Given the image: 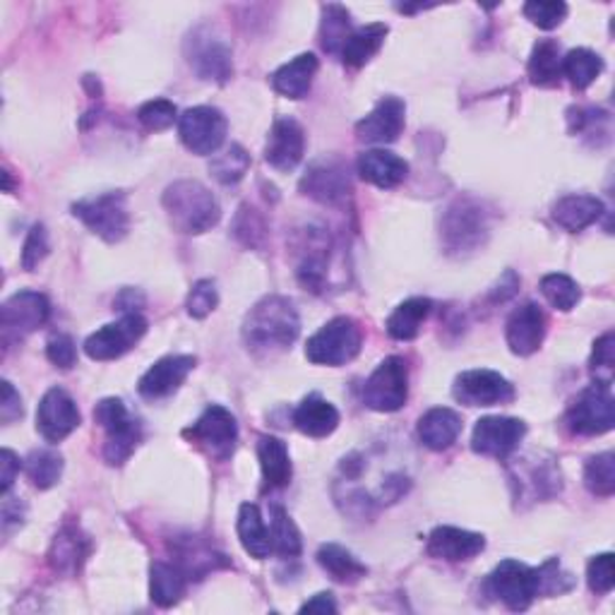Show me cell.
<instances>
[{
    "label": "cell",
    "mask_w": 615,
    "mask_h": 615,
    "mask_svg": "<svg viewBox=\"0 0 615 615\" xmlns=\"http://www.w3.org/2000/svg\"><path fill=\"white\" fill-rule=\"evenodd\" d=\"M20 467H22V462L15 452L8 447L0 452V491H3V496L10 493V488H12V483H15L18 474H20Z\"/></svg>",
    "instance_id": "obj_53"
},
{
    "label": "cell",
    "mask_w": 615,
    "mask_h": 615,
    "mask_svg": "<svg viewBox=\"0 0 615 615\" xmlns=\"http://www.w3.org/2000/svg\"><path fill=\"white\" fill-rule=\"evenodd\" d=\"M226 128H229V123H226V116L215 106L187 109L179 118L181 143L200 157L217 152L226 140Z\"/></svg>",
    "instance_id": "obj_12"
},
{
    "label": "cell",
    "mask_w": 615,
    "mask_h": 615,
    "mask_svg": "<svg viewBox=\"0 0 615 615\" xmlns=\"http://www.w3.org/2000/svg\"><path fill=\"white\" fill-rule=\"evenodd\" d=\"M294 425L308 437H328L337 431L339 411L320 395H308L294 411Z\"/></svg>",
    "instance_id": "obj_30"
},
{
    "label": "cell",
    "mask_w": 615,
    "mask_h": 615,
    "mask_svg": "<svg viewBox=\"0 0 615 615\" xmlns=\"http://www.w3.org/2000/svg\"><path fill=\"white\" fill-rule=\"evenodd\" d=\"M433 310V300L431 298H409L405 304H399L395 308V312L390 318H387V334L397 342H411V339H417L421 332V324L425 322V318L431 316Z\"/></svg>",
    "instance_id": "obj_34"
},
{
    "label": "cell",
    "mask_w": 615,
    "mask_h": 615,
    "mask_svg": "<svg viewBox=\"0 0 615 615\" xmlns=\"http://www.w3.org/2000/svg\"><path fill=\"white\" fill-rule=\"evenodd\" d=\"M80 421L78 405L62 387H52L42 397L39 409H36V431L48 443L66 441L72 431H78Z\"/></svg>",
    "instance_id": "obj_17"
},
{
    "label": "cell",
    "mask_w": 615,
    "mask_h": 615,
    "mask_svg": "<svg viewBox=\"0 0 615 615\" xmlns=\"http://www.w3.org/2000/svg\"><path fill=\"white\" fill-rule=\"evenodd\" d=\"M318 58L312 54H300L294 60L284 62L280 70L272 72L274 92L286 99H304L310 90L312 78L318 75Z\"/></svg>",
    "instance_id": "obj_28"
},
{
    "label": "cell",
    "mask_w": 615,
    "mask_h": 615,
    "mask_svg": "<svg viewBox=\"0 0 615 615\" xmlns=\"http://www.w3.org/2000/svg\"><path fill=\"white\" fill-rule=\"evenodd\" d=\"M191 577L185 574L179 562H164L157 560L152 562V570H149V594L152 601L161 608H171L181 601L185 594V584Z\"/></svg>",
    "instance_id": "obj_31"
},
{
    "label": "cell",
    "mask_w": 615,
    "mask_h": 615,
    "mask_svg": "<svg viewBox=\"0 0 615 615\" xmlns=\"http://www.w3.org/2000/svg\"><path fill=\"white\" fill-rule=\"evenodd\" d=\"M409 397V368L399 356L385 358L363 385V405L373 411L392 413L407 405Z\"/></svg>",
    "instance_id": "obj_8"
},
{
    "label": "cell",
    "mask_w": 615,
    "mask_h": 615,
    "mask_svg": "<svg viewBox=\"0 0 615 615\" xmlns=\"http://www.w3.org/2000/svg\"><path fill=\"white\" fill-rule=\"evenodd\" d=\"M452 395L464 407H498L514 399V387L505 375L488 368H474L457 375Z\"/></svg>",
    "instance_id": "obj_14"
},
{
    "label": "cell",
    "mask_w": 615,
    "mask_h": 615,
    "mask_svg": "<svg viewBox=\"0 0 615 615\" xmlns=\"http://www.w3.org/2000/svg\"><path fill=\"white\" fill-rule=\"evenodd\" d=\"M517 288H520V277L512 270H508L503 277H500V282L491 288L488 300H491L493 306L505 304V300H510L514 294H517Z\"/></svg>",
    "instance_id": "obj_55"
},
{
    "label": "cell",
    "mask_w": 615,
    "mask_h": 615,
    "mask_svg": "<svg viewBox=\"0 0 615 615\" xmlns=\"http://www.w3.org/2000/svg\"><path fill=\"white\" fill-rule=\"evenodd\" d=\"M179 118V109H175V104L167 102V99H152V102L143 104L140 111H137V121L152 133L169 130Z\"/></svg>",
    "instance_id": "obj_45"
},
{
    "label": "cell",
    "mask_w": 615,
    "mask_h": 615,
    "mask_svg": "<svg viewBox=\"0 0 615 615\" xmlns=\"http://www.w3.org/2000/svg\"><path fill=\"white\" fill-rule=\"evenodd\" d=\"M84 538L78 534V529H62L52 546V554H48V560H52L54 570L58 572H75L80 568V562L84 560Z\"/></svg>",
    "instance_id": "obj_41"
},
{
    "label": "cell",
    "mask_w": 615,
    "mask_h": 615,
    "mask_svg": "<svg viewBox=\"0 0 615 615\" xmlns=\"http://www.w3.org/2000/svg\"><path fill=\"white\" fill-rule=\"evenodd\" d=\"M94 421L102 425L106 433L104 459L111 464V467H121L123 462L130 459L135 447L143 441L140 423L130 417L128 407L116 397L99 401L94 409Z\"/></svg>",
    "instance_id": "obj_5"
},
{
    "label": "cell",
    "mask_w": 615,
    "mask_h": 615,
    "mask_svg": "<svg viewBox=\"0 0 615 615\" xmlns=\"http://www.w3.org/2000/svg\"><path fill=\"white\" fill-rule=\"evenodd\" d=\"M113 306L128 316V312H137L145 306V296L137 292V288H123V292L116 296V300H113Z\"/></svg>",
    "instance_id": "obj_56"
},
{
    "label": "cell",
    "mask_w": 615,
    "mask_h": 615,
    "mask_svg": "<svg viewBox=\"0 0 615 615\" xmlns=\"http://www.w3.org/2000/svg\"><path fill=\"white\" fill-rule=\"evenodd\" d=\"M258 459L262 469V481H265L267 491L292 483V474H294L292 457H288V447L284 441H280V437L260 435Z\"/></svg>",
    "instance_id": "obj_29"
},
{
    "label": "cell",
    "mask_w": 615,
    "mask_h": 615,
    "mask_svg": "<svg viewBox=\"0 0 615 615\" xmlns=\"http://www.w3.org/2000/svg\"><path fill=\"white\" fill-rule=\"evenodd\" d=\"M298 332V312L286 296L262 298L243 320V342L255 356H274L292 349Z\"/></svg>",
    "instance_id": "obj_1"
},
{
    "label": "cell",
    "mask_w": 615,
    "mask_h": 615,
    "mask_svg": "<svg viewBox=\"0 0 615 615\" xmlns=\"http://www.w3.org/2000/svg\"><path fill=\"white\" fill-rule=\"evenodd\" d=\"M306 152V133L294 118H277L272 125L265 145V161L282 173L294 171Z\"/></svg>",
    "instance_id": "obj_19"
},
{
    "label": "cell",
    "mask_w": 615,
    "mask_h": 615,
    "mask_svg": "<svg viewBox=\"0 0 615 615\" xmlns=\"http://www.w3.org/2000/svg\"><path fill=\"white\" fill-rule=\"evenodd\" d=\"M508 346L512 354L532 356L544 344L546 337V316L536 304H524L517 310H512L508 318Z\"/></svg>",
    "instance_id": "obj_22"
},
{
    "label": "cell",
    "mask_w": 615,
    "mask_h": 615,
    "mask_svg": "<svg viewBox=\"0 0 615 615\" xmlns=\"http://www.w3.org/2000/svg\"><path fill=\"white\" fill-rule=\"evenodd\" d=\"M584 486L586 491L599 498H611L615 493V455L601 452L592 457L584 467Z\"/></svg>",
    "instance_id": "obj_42"
},
{
    "label": "cell",
    "mask_w": 615,
    "mask_h": 615,
    "mask_svg": "<svg viewBox=\"0 0 615 615\" xmlns=\"http://www.w3.org/2000/svg\"><path fill=\"white\" fill-rule=\"evenodd\" d=\"M459 433H462V417L455 409L435 407L431 411H425L419 419V441L433 452H443L455 445Z\"/></svg>",
    "instance_id": "obj_26"
},
{
    "label": "cell",
    "mask_w": 615,
    "mask_h": 615,
    "mask_svg": "<svg viewBox=\"0 0 615 615\" xmlns=\"http://www.w3.org/2000/svg\"><path fill=\"white\" fill-rule=\"evenodd\" d=\"M524 15L526 20H532V24H536L538 30H556L558 24H562V20L568 18V5L565 3H538V0H534V3H526L524 5Z\"/></svg>",
    "instance_id": "obj_49"
},
{
    "label": "cell",
    "mask_w": 615,
    "mask_h": 615,
    "mask_svg": "<svg viewBox=\"0 0 615 615\" xmlns=\"http://www.w3.org/2000/svg\"><path fill=\"white\" fill-rule=\"evenodd\" d=\"M601 72H604V60L589 48H572L562 58V78H568L574 90H586L589 84L596 82Z\"/></svg>",
    "instance_id": "obj_37"
},
{
    "label": "cell",
    "mask_w": 615,
    "mask_h": 615,
    "mask_svg": "<svg viewBox=\"0 0 615 615\" xmlns=\"http://www.w3.org/2000/svg\"><path fill=\"white\" fill-rule=\"evenodd\" d=\"M183 435L200 449H205L209 457L226 462L238 445V423L231 411H226L219 405H212L191 429L183 431Z\"/></svg>",
    "instance_id": "obj_11"
},
{
    "label": "cell",
    "mask_w": 615,
    "mask_h": 615,
    "mask_svg": "<svg viewBox=\"0 0 615 615\" xmlns=\"http://www.w3.org/2000/svg\"><path fill=\"white\" fill-rule=\"evenodd\" d=\"M351 34V15L344 5H322L320 22V46L328 54H342V48Z\"/></svg>",
    "instance_id": "obj_38"
},
{
    "label": "cell",
    "mask_w": 615,
    "mask_h": 615,
    "mask_svg": "<svg viewBox=\"0 0 615 615\" xmlns=\"http://www.w3.org/2000/svg\"><path fill=\"white\" fill-rule=\"evenodd\" d=\"M586 582L594 594H608L615 584V560L613 554L594 556L586 565Z\"/></svg>",
    "instance_id": "obj_48"
},
{
    "label": "cell",
    "mask_w": 615,
    "mask_h": 615,
    "mask_svg": "<svg viewBox=\"0 0 615 615\" xmlns=\"http://www.w3.org/2000/svg\"><path fill=\"white\" fill-rule=\"evenodd\" d=\"M238 538L246 548L248 556H253L255 560H265L272 554V538H270V529L262 514L258 510V505L253 503H243L241 510H238Z\"/></svg>",
    "instance_id": "obj_33"
},
{
    "label": "cell",
    "mask_w": 615,
    "mask_h": 615,
    "mask_svg": "<svg viewBox=\"0 0 615 615\" xmlns=\"http://www.w3.org/2000/svg\"><path fill=\"white\" fill-rule=\"evenodd\" d=\"M318 562L320 568L328 572L334 582L342 584H354L366 577L368 568L363 565L351 550L339 544H324L318 550Z\"/></svg>",
    "instance_id": "obj_35"
},
{
    "label": "cell",
    "mask_w": 615,
    "mask_h": 615,
    "mask_svg": "<svg viewBox=\"0 0 615 615\" xmlns=\"http://www.w3.org/2000/svg\"><path fill=\"white\" fill-rule=\"evenodd\" d=\"M491 234L488 226V212L479 200L474 197H457L452 203L441 221V238L447 255L467 258L476 250L483 248Z\"/></svg>",
    "instance_id": "obj_3"
},
{
    "label": "cell",
    "mask_w": 615,
    "mask_h": 615,
    "mask_svg": "<svg viewBox=\"0 0 615 615\" xmlns=\"http://www.w3.org/2000/svg\"><path fill=\"white\" fill-rule=\"evenodd\" d=\"M72 215L92 234L104 238L106 243L123 241L130 229L128 200H125L123 193H104L80 200V203L72 205Z\"/></svg>",
    "instance_id": "obj_6"
},
{
    "label": "cell",
    "mask_w": 615,
    "mask_h": 615,
    "mask_svg": "<svg viewBox=\"0 0 615 615\" xmlns=\"http://www.w3.org/2000/svg\"><path fill=\"white\" fill-rule=\"evenodd\" d=\"M337 613V601L330 592H320L300 606V613Z\"/></svg>",
    "instance_id": "obj_57"
},
{
    "label": "cell",
    "mask_w": 615,
    "mask_h": 615,
    "mask_svg": "<svg viewBox=\"0 0 615 615\" xmlns=\"http://www.w3.org/2000/svg\"><path fill=\"white\" fill-rule=\"evenodd\" d=\"M147 332V320L140 312H128L118 322L104 324L102 330L87 337L84 354L92 361H116L140 342Z\"/></svg>",
    "instance_id": "obj_13"
},
{
    "label": "cell",
    "mask_w": 615,
    "mask_h": 615,
    "mask_svg": "<svg viewBox=\"0 0 615 615\" xmlns=\"http://www.w3.org/2000/svg\"><path fill=\"white\" fill-rule=\"evenodd\" d=\"M363 334L354 318L339 316L308 339L306 358L316 366H344L361 354Z\"/></svg>",
    "instance_id": "obj_4"
},
{
    "label": "cell",
    "mask_w": 615,
    "mask_h": 615,
    "mask_svg": "<svg viewBox=\"0 0 615 615\" xmlns=\"http://www.w3.org/2000/svg\"><path fill=\"white\" fill-rule=\"evenodd\" d=\"M300 193L322 205H337L351 193L346 164L339 159H318L300 179Z\"/></svg>",
    "instance_id": "obj_18"
},
{
    "label": "cell",
    "mask_w": 615,
    "mask_h": 615,
    "mask_svg": "<svg viewBox=\"0 0 615 615\" xmlns=\"http://www.w3.org/2000/svg\"><path fill=\"white\" fill-rule=\"evenodd\" d=\"M270 538H272V554H277L282 558H296L300 554V532L294 524V520L288 517V512L284 508L272 510V524H270Z\"/></svg>",
    "instance_id": "obj_40"
},
{
    "label": "cell",
    "mask_w": 615,
    "mask_h": 615,
    "mask_svg": "<svg viewBox=\"0 0 615 615\" xmlns=\"http://www.w3.org/2000/svg\"><path fill=\"white\" fill-rule=\"evenodd\" d=\"M46 356L48 361L54 363V366L68 371L75 366V361H78V349H75L72 337L68 334H56L48 339L46 344Z\"/></svg>",
    "instance_id": "obj_51"
},
{
    "label": "cell",
    "mask_w": 615,
    "mask_h": 615,
    "mask_svg": "<svg viewBox=\"0 0 615 615\" xmlns=\"http://www.w3.org/2000/svg\"><path fill=\"white\" fill-rule=\"evenodd\" d=\"M604 203L594 195H565L554 205V221L565 231L580 234L586 226H592L604 215Z\"/></svg>",
    "instance_id": "obj_27"
},
{
    "label": "cell",
    "mask_w": 615,
    "mask_h": 615,
    "mask_svg": "<svg viewBox=\"0 0 615 615\" xmlns=\"http://www.w3.org/2000/svg\"><path fill=\"white\" fill-rule=\"evenodd\" d=\"M185 58L200 78L207 82L224 84L231 80V75H234L231 48L219 34H215L209 27H197L191 36H187Z\"/></svg>",
    "instance_id": "obj_9"
},
{
    "label": "cell",
    "mask_w": 615,
    "mask_h": 615,
    "mask_svg": "<svg viewBox=\"0 0 615 615\" xmlns=\"http://www.w3.org/2000/svg\"><path fill=\"white\" fill-rule=\"evenodd\" d=\"M407 104L399 96H383L366 118L356 123L358 140L371 145H390L405 130Z\"/></svg>",
    "instance_id": "obj_20"
},
{
    "label": "cell",
    "mask_w": 615,
    "mask_h": 615,
    "mask_svg": "<svg viewBox=\"0 0 615 615\" xmlns=\"http://www.w3.org/2000/svg\"><path fill=\"white\" fill-rule=\"evenodd\" d=\"M542 294L546 296L550 306L562 312L572 310L582 298L580 286H577V282L570 280L568 274H546L542 280Z\"/></svg>",
    "instance_id": "obj_44"
},
{
    "label": "cell",
    "mask_w": 615,
    "mask_h": 615,
    "mask_svg": "<svg viewBox=\"0 0 615 615\" xmlns=\"http://www.w3.org/2000/svg\"><path fill=\"white\" fill-rule=\"evenodd\" d=\"M568 425L577 435H604L615 425V401L611 383L596 380L574 399L568 411Z\"/></svg>",
    "instance_id": "obj_10"
},
{
    "label": "cell",
    "mask_w": 615,
    "mask_h": 615,
    "mask_svg": "<svg viewBox=\"0 0 615 615\" xmlns=\"http://www.w3.org/2000/svg\"><path fill=\"white\" fill-rule=\"evenodd\" d=\"M24 471H27L30 481L46 491L54 488L62 476V457L54 449H34L30 457L24 459Z\"/></svg>",
    "instance_id": "obj_39"
},
{
    "label": "cell",
    "mask_w": 615,
    "mask_h": 615,
    "mask_svg": "<svg viewBox=\"0 0 615 615\" xmlns=\"http://www.w3.org/2000/svg\"><path fill=\"white\" fill-rule=\"evenodd\" d=\"M488 592L503 601L510 611H526L538 594H544L542 570L520 560H503L488 577Z\"/></svg>",
    "instance_id": "obj_7"
},
{
    "label": "cell",
    "mask_w": 615,
    "mask_h": 615,
    "mask_svg": "<svg viewBox=\"0 0 615 615\" xmlns=\"http://www.w3.org/2000/svg\"><path fill=\"white\" fill-rule=\"evenodd\" d=\"M250 169V157L241 145H231L229 149H224L221 155L212 157L209 171L221 185H234L243 179Z\"/></svg>",
    "instance_id": "obj_43"
},
{
    "label": "cell",
    "mask_w": 615,
    "mask_h": 615,
    "mask_svg": "<svg viewBox=\"0 0 615 615\" xmlns=\"http://www.w3.org/2000/svg\"><path fill=\"white\" fill-rule=\"evenodd\" d=\"M356 167L363 181L373 183L375 187H383V191L397 187L409 175L407 161L395 152H387V149H368V152L358 157Z\"/></svg>",
    "instance_id": "obj_25"
},
{
    "label": "cell",
    "mask_w": 615,
    "mask_h": 615,
    "mask_svg": "<svg viewBox=\"0 0 615 615\" xmlns=\"http://www.w3.org/2000/svg\"><path fill=\"white\" fill-rule=\"evenodd\" d=\"M48 316H52V306H48V298L44 294L18 292L0 308V328H3L5 339L27 337L44 328Z\"/></svg>",
    "instance_id": "obj_16"
},
{
    "label": "cell",
    "mask_w": 615,
    "mask_h": 615,
    "mask_svg": "<svg viewBox=\"0 0 615 615\" xmlns=\"http://www.w3.org/2000/svg\"><path fill=\"white\" fill-rule=\"evenodd\" d=\"M328 255H330L328 234L322 229H306L296 277L312 294H320L324 284H328Z\"/></svg>",
    "instance_id": "obj_23"
},
{
    "label": "cell",
    "mask_w": 615,
    "mask_h": 615,
    "mask_svg": "<svg viewBox=\"0 0 615 615\" xmlns=\"http://www.w3.org/2000/svg\"><path fill=\"white\" fill-rule=\"evenodd\" d=\"M526 435V423L510 417H486L476 421L471 435V449L476 455L505 459L520 447Z\"/></svg>",
    "instance_id": "obj_15"
},
{
    "label": "cell",
    "mask_w": 615,
    "mask_h": 615,
    "mask_svg": "<svg viewBox=\"0 0 615 615\" xmlns=\"http://www.w3.org/2000/svg\"><path fill=\"white\" fill-rule=\"evenodd\" d=\"M615 366V337L613 332H606L604 337L596 339L594 354H592V371L594 373H606V380H611V373Z\"/></svg>",
    "instance_id": "obj_52"
},
{
    "label": "cell",
    "mask_w": 615,
    "mask_h": 615,
    "mask_svg": "<svg viewBox=\"0 0 615 615\" xmlns=\"http://www.w3.org/2000/svg\"><path fill=\"white\" fill-rule=\"evenodd\" d=\"M48 255V234L44 224H34L30 229L27 241L22 248V267L27 272H34V267H39V262Z\"/></svg>",
    "instance_id": "obj_50"
},
{
    "label": "cell",
    "mask_w": 615,
    "mask_h": 615,
    "mask_svg": "<svg viewBox=\"0 0 615 615\" xmlns=\"http://www.w3.org/2000/svg\"><path fill=\"white\" fill-rule=\"evenodd\" d=\"M195 363H197L195 356L159 358L155 366L143 375L140 383H137V392L149 401L171 397L173 392H179V387L185 383L187 375H191Z\"/></svg>",
    "instance_id": "obj_21"
},
{
    "label": "cell",
    "mask_w": 615,
    "mask_h": 615,
    "mask_svg": "<svg viewBox=\"0 0 615 615\" xmlns=\"http://www.w3.org/2000/svg\"><path fill=\"white\" fill-rule=\"evenodd\" d=\"M390 32V27L383 22H371L363 24V27L354 30L349 34V39L342 48V62L349 68H363L366 62L380 52L385 44V36Z\"/></svg>",
    "instance_id": "obj_32"
},
{
    "label": "cell",
    "mask_w": 615,
    "mask_h": 615,
    "mask_svg": "<svg viewBox=\"0 0 615 615\" xmlns=\"http://www.w3.org/2000/svg\"><path fill=\"white\" fill-rule=\"evenodd\" d=\"M22 397L15 392L8 380H3V399H0V421L10 425L12 421L22 419Z\"/></svg>",
    "instance_id": "obj_54"
},
{
    "label": "cell",
    "mask_w": 615,
    "mask_h": 615,
    "mask_svg": "<svg viewBox=\"0 0 615 615\" xmlns=\"http://www.w3.org/2000/svg\"><path fill=\"white\" fill-rule=\"evenodd\" d=\"M173 229L181 234L197 236L209 231L221 219V207L209 187L197 181H175L161 197Z\"/></svg>",
    "instance_id": "obj_2"
},
{
    "label": "cell",
    "mask_w": 615,
    "mask_h": 615,
    "mask_svg": "<svg viewBox=\"0 0 615 615\" xmlns=\"http://www.w3.org/2000/svg\"><path fill=\"white\" fill-rule=\"evenodd\" d=\"M562 78L560 46L554 39H544L534 46L529 58V80L536 87H556Z\"/></svg>",
    "instance_id": "obj_36"
},
{
    "label": "cell",
    "mask_w": 615,
    "mask_h": 615,
    "mask_svg": "<svg viewBox=\"0 0 615 615\" xmlns=\"http://www.w3.org/2000/svg\"><path fill=\"white\" fill-rule=\"evenodd\" d=\"M217 306H219V292H217V284L212 280H200L191 288V294H187V304H185L187 316L195 320L207 318Z\"/></svg>",
    "instance_id": "obj_47"
},
{
    "label": "cell",
    "mask_w": 615,
    "mask_h": 615,
    "mask_svg": "<svg viewBox=\"0 0 615 615\" xmlns=\"http://www.w3.org/2000/svg\"><path fill=\"white\" fill-rule=\"evenodd\" d=\"M486 548V538L457 526H437L429 536V556L447 562L471 560Z\"/></svg>",
    "instance_id": "obj_24"
},
{
    "label": "cell",
    "mask_w": 615,
    "mask_h": 615,
    "mask_svg": "<svg viewBox=\"0 0 615 615\" xmlns=\"http://www.w3.org/2000/svg\"><path fill=\"white\" fill-rule=\"evenodd\" d=\"M231 231L243 246L260 248L262 238H265V224H262V219L258 217V212L253 207L243 205L241 209H238Z\"/></svg>",
    "instance_id": "obj_46"
}]
</instances>
